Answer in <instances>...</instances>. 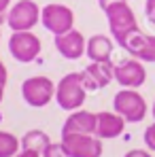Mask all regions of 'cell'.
<instances>
[{
    "label": "cell",
    "instance_id": "6da1fadb",
    "mask_svg": "<svg viewBox=\"0 0 155 157\" xmlns=\"http://www.w3.org/2000/svg\"><path fill=\"white\" fill-rule=\"evenodd\" d=\"M98 4L104 11L106 19H108L110 36L115 38V43L119 47L123 45V40L128 38L132 32L140 30L134 11L128 6V0H98Z\"/></svg>",
    "mask_w": 155,
    "mask_h": 157
},
{
    "label": "cell",
    "instance_id": "7a4b0ae2",
    "mask_svg": "<svg viewBox=\"0 0 155 157\" xmlns=\"http://www.w3.org/2000/svg\"><path fill=\"white\" fill-rule=\"evenodd\" d=\"M87 98V87L83 83V72H68L55 85V100L64 110H79Z\"/></svg>",
    "mask_w": 155,
    "mask_h": 157
},
{
    "label": "cell",
    "instance_id": "3957f363",
    "mask_svg": "<svg viewBox=\"0 0 155 157\" xmlns=\"http://www.w3.org/2000/svg\"><path fill=\"white\" fill-rule=\"evenodd\" d=\"M113 108H115V113H119L130 123H140L147 117V102H145V98L138 91L126 89V87L115 94Z\"/></svg>",
    "mask_w": 155,
    "mask_h": 157
},
{
    "label": "cell",
    "instance_id": "277c9868",
    "mask_svg": "<svg viewBox=\"0 0 155 157\" xmlns=\"http://www.w3.org/2000/svg\"><path fill=\"white\" fill-rule=\"evenodd\" d=\"M62 149L66 157H100L102 140L96 134H64Z\"/></svg>",
    "mask_w": 155,
    "mask_h": 157
},
{
    "label": "cell",
    "instance_id": "5b68a950",
    "mask_svg": "<svg viewBox=\"0 0 155 157\" xmlns=\"http://www.w3.org/2000/svg\"><path fill=\"white\" fill-rule=\"evenodd\" d=\"M21 98L34 108L47 106L55 98V85L49 77H30L21 83Z\"/></svg>",
    "mask_w": 155,
    "mask_h": 157
},
{
    "label": "cell",
    "instance_id": "8992f818",
    "mask_svg": "<svg viewBox=\"0 0 155 157\" xmlns=\"http://www.w3.org/2000/svg\"><path fill=\"white\" fill-rule=\"evenodd\" d=\"M41 21V9L34 0H19L6 13V24L13 32H28Z\"/></svg>",
    "mask_w": 155,
    "mask_h": 157
},
{
    "label": "cell",
    "instance_id": "52a82bcc",
    "mask_svg": "<svg viewBox=\"0 0 155 157\" xmlns=\"http://www.w3.org/2000/svg\"><path fill=\"white\" fill-rule=\"evenodd\" d=\"M41 24L45 26L47 32H51L53 36H60V34H66L72 30L75 24V13L64 6V4H47L43 11H41Z\"/></svg>",
    "mask_w": 155,
    "mask_h": 157
},
{
    "label": "cell",
    "instance_id": "ba28073f",
    "mask_svg": "<svg viewBox=\"0 0 155 157\" xmlns=\"http://www.w3.org/2000/svg\"><path fill=\"white\" fill-rule=\"evenodd\" d=\"M9 53L13 55V59L21 62V64H30L38 57L41 53V38L36 34L28 32H13L9 38Z\"/></svg>",
    "mask_w": 155,
    "mask_h": 157
},
{
    "label": "cell",
    "instance_id": "9c48e42d",
    "mask_svg": "<svg viewBox=\"0 0 155 157\" xmlns=\"http://www.w3.org/2000/svg\"><path fill=\"white\" fill-rule=\"evenodd\" d=\"M115 81L126 89H138L147 81V70L140 59H123L115 66Z\"/></svg>",
    "mask_w": 155,
    "mask_h": 157
},
{
    "label": "cell",
    "instance_id": "30bf717a",
    "mask_svg": "<svg viewBox=\"0 0 155 157\" xmlns=\"http://www.w3.org/2000/svg\"><path fill=\"white\" fill-rule=\"evenodd\" d=\"M121 49H126L132 57H138L140 62H155V36L136 30L123 40Z\"/></svg>",
    "mask_w": 155,
    "mask_h": 157
},
{
    "label": "cell",
    "instance_id": "8fae6325",
    "mask_svg": "<svg viewBox=\"0 0 155 157\" xmlns=\"http://www.w3.org/2000/svg\"><path fill=\"white\" fill-rule=\"evenodd\" d=\"M115 78V64L113 62H91L83 70V83L87 91L102 89Z\"/></svg>",
    "mask_w": 155,
    "mask_h": 157
},
{
    "label": "cell",
    "instance_id": "7c38bea8",
    "mask_svg": "<svg viewBox=\"0 0 155 157\" xmlns=\"http://www.w3.org/2000/svg\"><path fill=\"white\" fill-rule=\"evenodd\" d=\"M55 49L60 55H64L66 59H79L83 53L87 51V40L83 38V34L77 30H70L66 34L55 36Z\"/></svg>",
    "mask_w": 155,
    "mask_h": 157
},
{
    "label": "cell",
    "instance_id": "4fadbf2b",
    "mask_svg": "<svg viewBox=\"0 0 155 157\" xmlns=\"http://www.w3.org/2000/svg\"><path fill=\"white\" fill-rule=\"evenodd\" d=\"M123 128H126V119L119 113L102 110V113L96 115V136L100 140H110V138L121 136Z\"/></svg>",
    "mask_w": 155,
    "mask_h": 157
},
{
    "label": "cell",
    "instance_id": "5bb4252c",
    "mask_svg": "<svg viewBox=\"0 0 155 157\" xmlns=\"http://www.w3.org/2000/svg\"><path fill=\"white\" fill-rule=\"evenodd\" d=\"M64 134H96V113L81 110V108L72 110L64 121L62 136Z\"/></svg>",
    "mask_w": 155,
    "mask_h": 157
},
{
    "label": "cell",
    "instance_id": "9a60e30c",
    "mask_svg": "<svg viewBox=\"0 0 155 157\" xmlns=\"http://www.w3.org/2000/svg\"><path fill=\"white\" fill-rule=\"evenodd\" d=\"M87 57L91 62H110V53H113V40L104 34H94L87 40Z\"/></svg>",
    "mask_w": 155,
    "mask_h": 157
},
{
    "label": "cell",
    "instance_id": "2e32d148",
    "mask_svg": "<svg viewBox=\"0 0 155 157\" xmlns=\"http://www.w3.org/2000/svg\"><path fill=\"white\" fill-rule=\"evenodd\" d=\"M49 144H51L49 136H47L45 132H41V130H30V132H26V136L21 138V149H26V151L43 153Z\"/></svg>",
    "mask_w": 155,
    "mask_h": 157
},
{
    "label": "cell",
    "instance_id": "e0dca14e",
    "mask_svg": "<svg viewBox=\"0 0 155 157\" xmlns=\"http://www.w3.org/2000/svg\"><path fill=\"white\" fill-rule=\"evenodd\" d=\"M21 149V140L9 132H0V157H15Z\"/></svg>",
    "mask_w": 155,
    "mask_h": 157
},
{
    "label": "cell",
    "instance_id": "ac0fdd59",
    "mask_svg": "<svg viewBox=\"0 0 155 157\" xmlns=\"http://www.w3.org/2000/svg\"><path fill=\"white\" fill-rule=\"evenodd\" d=\"M41 155L43 157H66V153H64V149H62V142H51Z\"/></svg>",
    "mask_w": 155,
    "mask_h": 157
},
{
    "label": "cell",
    "instance_id": "d6986e66",
    "mask_svg": "<svg viewBox=\"0 0 155 157\" xmlns=\"http://www.w3.org/2000/svg\"><path fill=\"white\" fill-rule=\"evenodd\" d=\"M145 144H147L151 151H155V123L145 130Z\"/></svg>",
    "mask_w": 155,
    "mask_h": 157
},
{
    "label": "cell",
    "instance_id": "ffe728a7",
    "mask_svg": "<svg viewBox=\"0 0 155 157\" xmlns=\"http://www.w3.org/2000/svg\"><path fill=\"white\" fill-rule=\"evenodd\" d=\"M145 15H147V19L155 24V0H147V4H145Z\"/></svg>",
    "mask_w": 155,
    "mask_h": 157
},
{
    "label": "cell",
    "instance_id": "44dd1931",
    "mask_svg": "<svg viewBox=\"0 0 155 157\" xmlns=\"http://www.w3.org/2000/svg\"><path fill=\"white\" fill-rule=\"evenodd\" d=\"M123 157H151V153H147V151H142V149H132V151H128Z\"/></svg>",
    "mask_w": 155,
    "mask_h": 157
},
{
    "label": "cell",
    "instance_id": "7402d4cb",
    "mask_svg": "<svg viewBox=\"0 0 155 157\" xmlns=\"http://www.w3.org/2000/svg\"><path fill=\"white\" fill-rule=\"evenodd\" d=\"M4 85H6V66L0 59V87H4Z\"/></svg>",
    "mask_w": 155,
    "mask_h": 157
},
{
    "label": "cell",
    "instance_id": "603a6c76",
    "mask_svg": "<svg viewBox=\"0 0 155 157\" xmlns=\"http://www.w3.org/2000/svg\"><path fill=\"white\" fill-rule=\"evenodd\" d=\"M15 157H43V155H41V153H36V151H26V149H21Z\"/></svg>",
    "mask_w": 155,
    "mask_h": 157
},
{
    "label": "cell",
    "instance_id": "cb8c5ba5",
    "mask_svg": "<svg viewBox=\"0 0 155 157\" xmlns=\"http://www.w3.org/2000/svg\"><path fill=\"white\" fill-rule=\"evenodd\" d=\"M9 6H11V0H0V17H4Z\"/></svg>",
    "mask_w": 155,
    "mask_h": 157
},
{
    "label": "cell",
    "instance_id": "d4e9b609",
    "mask_svg": "<svg viewBox=\"0 0 155 157\" xmlns=\"http://www.w3.org/2000/svg\"><path fill=\"white\" fill-rule=\"evenodd\" d=\"M2 96H4V87H0V102H2Z\"/></svg>",
    "mask_w": 155,
    "mask_h": 157
},
{
    "label": "cell",
    "instance_id": "484cf974",
    "mask_svg": "<svg viewBox=\"0 0 155 157\" xmlns=\"http://www.w3.org/2000/svg\"><path fill=\"white\" fill-rule=\"evenodd\" d=\"M153 119H155V102H153Z\"/></svg>",
    "mask_w": 155,
    "mask_h": 157
},
{
    "label": "cell",
    "instance_id": "4316f807",
    "mask_svg": "<svg viewBox=\"0 0 155 157\" xmlns=\"http://www.w3.org/2000/svg\"><path fill=\"white\" fill-rule=\"evenodd\" d=\"M2 21H4V17H0V24H2Z\"/></svg>",
    "mask_w": 155,
    "mask_h": 157
}]
</instances>
